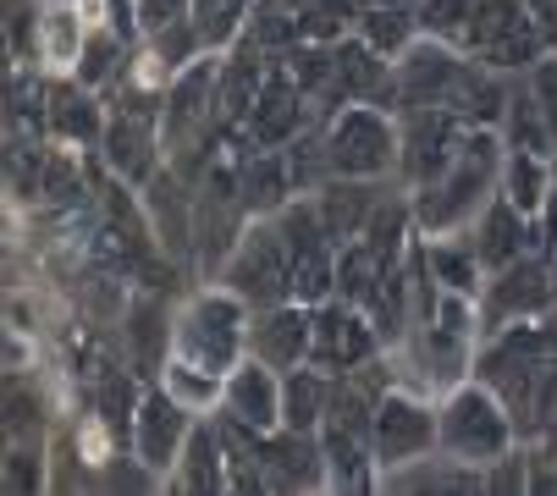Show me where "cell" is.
<instances>
[{
	"instance_id": "obj_17",
	"label": "cell",
	"mask_w": 557,
	"mask_h": 496,
	"mask_svg": "<svg viewBox=\"0 0 557 496\" xmlns=\"http://www.w3.org/2000/svg\"><path fill=\"white\" fill-rule=\"evenodd\" d=\"M469 237H474V248H481V260H486V276H492V271H503V265H513V260H524V255H535V248H541L535 215H524L508 194H497L481 215L469 221Z\"/></svg>"
},
{
	"instance_id": "obj_18",
	"label": "cell",
	"mask_w": 557,
	"mask_h": 496,
	"mask_svg": "<svg viewBox=\"0 0 557 496\" xmlns=\"http://www.w3.org/2000/svg\"><path fill=\"white\" fill-rule=\"evenodd\" d=\"M249 127H255V144L260 149H287L304 127H309V95L298 89L293 72H271L265 89L249 111Z\"/></svg>"
},
{
	"instance_id": "obj_10",
	"label": "cell",
	"mask_w": 557,
	"mask_h": 496,
	"mask_svg": "<svg viewBox=\"0 0 557 496\" xmlns=\"http://www.w3.org/2000/svg\"><path fill=\"white\" fill-rule=\"evenodd\" d=\"M469 66V50L420 34L404 55L392 61L397 72V111H420V106H453V89Z\"/></svg>"
},
{
	"instance_id": "obj_4",
	"label": "cell",
	"mask_w": 557,
	"mask_h": 496,
	"mask_svg": "<svg viewBox=\"0 0 557 496\" xmlns=\"http://www.w3.org/2000/svg\"><path fill=\"white\" fill-rule=\"evenodd\" d=\"M221 287L237 293L249 309L287 303V293H293V248H287V232H282L276 215H255V226L237 237L232 260L221 265Z\"/></svg>"
},
{
	"instance_id": "obj_2",
	"label": "cell",
	"mask_w": 557,
	"mask_h": 496,
	"mask_svg": "<svg viewBox=\"0 0 557 496\" xmlns=\"http://www.w3.org/2000/svg\"><path fill=\"white\" fill-rule=\"evenodd\" d=\"M519 447V420L513 408L486 386V381H458L447 397H442V452L469 463V469H492L503 452Z\"/></svg>"
},
{
	"instance_id": "obj_11",
	"label": "cell",
	"mask_w": 557,
	"mask_h": 496,
	"mask_svg": "<svg viewBox=\"0 0 557 496\" xmlns=\"http://www.w3.org/2000/svg\"><path fill=\"white\" fill-rule=\"evenodd\" d=\"M210 111H221V61L199 55L194 66H183L172 77V89L161 100V144L188 149L199 138V127L210 122Z\"/></svg>"
},
{
	"instance_id": "obj_32",
	"label": "cell",
	"mask_w": 557,
	"mask_h": 496,
	"mask_svg": "<svg viewBox=\"0 0 557 496\" xmlns=\"http://www.w3.org/2000/svg\"><path fill=\"white\" fill-rule=\"evenodd\" d=\"M524 83H530V95H535V106H541V116H546V133H552V144H557V50H546V55L524 72Z\"/></svg>"
},
{
	"instance_id": "obj_12",
	"label": "cell",
	"mask_w": 557,
	"mask_h": 496,
	"mask_svg": "<svg viewBox=\"0 0 557 496\" xmlns=\"http://www.w3.org/2000/svg\"><path fill=\"white\" fill-rule=\"evenodd\" d=\"M133 420H138V425H133L138 463L154 469V474H172L177 458H183V447H188V431H194L199 413H194L183 397H172V392L161 386V392H144V402H138Z\"/></svg>"
},
{
	"instance_id": "obj_24",
	"label": "cell",
	"mask_w": 557,
	"mask_h": 496,
	"mask_svg": "<svg viewBox=\"0 0 557 496\" xmlns=\"http://www.w3.org/2000/svg\"><path fill=\"white\" fill-rule=\"evenodd\" d=\"M260 61H265V50L255 39H237L232 45V55L221 61V116H249L255 111L265 77H271Z\"/></svg>"
},
{
	"instance_id": "obj_26",
	"label": "cell",
	"mask_w": 557,
	"mask_h": 496,
	"mask_svg": "<svg viewBox=\"0 0 557 496\" xmlns=\"http://www.w3.org/2000/svg\"><path fill=\"white\" fill-rule=\"evenodd\" d=\"M552 177H557L552 154L508 149V160H503V194H508L524 215H541V204H546V194H552Z\"/></svg>"
},
{
	"instance_id": "obj_28",
	"label": "cell",
	"mask_w": 557,
	"mask_h": 496,
	"mask_svg": "<svg viewBox=\"0 0 557 496\" xmlns=\"http://www.w3.org/2000/svg\"><path fill=\"white\" fill-rule=\"evenodd\" d=\"M188 17H194L205 50H226L244 39V23L255 17V0H194Z\"/></svg>"
},
{
	"instance_id": "obj_3",
	"label": "cell",
	"mask_w": 557,
	"mask_h": 496,
	"mask_svg": "<svg viewBox=\"0 0 557 496\" xmlns=\"http://www.w3.org/2000/svg\"><path fill=\"white\" fill-rule=\"evenodd\" d=\"M249 314L255 309L237 293H226V287L221 293H199L183 309V320H177V359L205 370V375H215V381H226L249 354Z\"/></svg>"
},
{
	"instance_id": "obj_31",
	"label": "cell",
	"mask_w": 557,
	"mask_h": 496,
	"mask_svg": "<svg viewBox=\"0 0 557 496\" xmlns=\"http://www.w3.org/2000/svg\"><path fill=\"white\" fill-rule=\"evenodd\" d=\"M116 66H122V39L111 28L84 34V50H77V83H84V89H100V83L116 77Z\"/></svg>"
},
{
	"instance_id": "obj_16",
	"label": "cell",
	"mask_w": 557,
	"mask_h": 496,
	"mask_svg": "<svg viewBox=\"0 0 557 496\" xmlns=\"http://www.w3.org/2000/svg\"><path fill=\"white\" fill-rule=\"evenodd\" d=\"M265 463V491H314L326 485V442L321 431H271L260 442Z\"/></svg>"
},
{
	"instance_id": "obj_20",
	"label": "cell",
	"mask_w": 557,
	"mask_h": 496,
	"mask_svg": "<svg viewBox=\"0 0 557 496\" xmlns=\"http://www.w3.org/2000/svg\"><path fill=\"white\" fill-rule=\"evenodd\" d=\"M237 194H244V204H249L255 215H276V210L287 204V194H298L287 154H282V149L249 154L244 165H237Z\"/></svg>"
},
{
	"instance_id": "obj_27",
	"label": "cell",
	"mask_w": 557,
	"mask_h": 496,
	"mask_svg": "<svg viewBox=\"0 0 557 496\" xmlns=\"http://www.w3.org/2000/svg\"><path fill=\"white\" fill-rule=\"evenodd\" d=\"M503 144L508 149H535V154H557V144H552V133H546V116H541V106H535V95H530V83H524V72L513 77V95H508V111H503Z\"/></svg>"
},
{
	"instance_id": "obj_34",
	"label": "cell",
	"mask_w": 557,
	"mask_h": 496,
	"mask_svg": "<svg viewBox=\"0 0 557 496\" xmlns=\"http://www.w3.org/2000/svg\"><path fill=\"white\" fill-rule=\"evenodd\" d=\"M486 491H530V458L513 447V452H503L492 469H486Z\"/></svg>"
},
{
	"instance_id": "obj_36",
	"label": "cell",
	"mask_w": 557,
	"mask_h": 496,
	"mask_svg": "<svg viewBox=\"0 0 557 496\" xmlns=\"http://www.w3.org/2000/svg\"><path fill=\"white\" fill-rule=\"evenodd\" d=\"M404 7H414V0H404Z\"/></svg>"
},
{
	"instance_id": "obj_14",
	"label": "cell",
	"mask_w": 557,
	"mask_h": 496,
	"mask_svg": "<svg viewBox=\"0 0 557 496\" xmlns=\"http://www.w3.org/2000/svg\"><path fill=\"white\" fill-rule=\"evenodd\" d=\"M314 348V303H271L249 314V354L271 370H298Z\"/></svg>"
},
{
	"instance_id": "obj_25",
	"label": "cell",
	"mask_w": 557,
	"mask_h": 496,
	"mask_svg": "<svg viewBox=\"0 0 557 496\" xmlns=\"http://www.w3.org/2000/svg\"><path fill=\"white\" fill-rule=\"evenodd\" d=\"M149 127H154V116H127V111L106 127V154H111V165L127 183H149L154 177V149L161 144H154Z\"/></svg>"
},
{
	"instance_id": "obj_35",
	"label": "cell",
	"mask_w": 557,
	"mask_h": 496,
	"mask_svg": "<svg viewBox=\"0 0 557 496\" xmlns=\"http://www.w3.org/2000/svg\"><path fill=\"white\" fill-rule=\"evenodd\" d=\"M12 463H17V469H7V485H17V491H34V485H39V480L28 474V463H34V458H28V452H17Z\"/></svg>"
},
{
	"instance_id": "obj_19",
	"label": "cell",
	"mask_w": 557,
	"mask_h": 496,
	"mask_svg": "<svg viewBox=\"0 0 557 496\" xmlns=\"http://www.w3.org/2000/svg\"><path fill=\"white\" fill-rule=\"evenodd\" d=\"M425 271L442 293H481L486 287V260H481V248H474L469 226L463 232H442L425 243Z\"/></svg>"
},
{
	"instance_id": "obj_8",
	"label": "cell",
	"mask_w": 557,
	"mask_h": 496,
	"mask_svg": "<svg viewBox=\"0 0 557 496\" xmlns=\"http://www.w3.org/2000/svg\"><path fill=\"white\" fill-rule=\"evenodd\" d=\"M557 298V276H552V260L546 255H524L503 271L486 276L481 287V331L497 337V331L519 325V320H541Z\"/></svg>"
},
{
	"instance_id": "obj_21",
	"label": "cell",
	"mask_w": 557,
	"mask_h": 496,
	"mask_svg": "<svg viewBox=\"0 0 557 496\" xmlns=\"http://www.w3.org/2000/svg\"><path fill=\"white\" fill-rule=\"evenodd\" d=\"M332 413V375L321 364H298L282 375V425L287 431H321Z\"/></svg>"
},
{
	"instance_id": "obj_22",
	"label": "cell",
	"mask_w": 557,
	"mask_h": 496,
	"mask_svg": "<svg viewBox=\"0 0 557 496\" xmlns=\"http://www.w3.org/2000/svg\"><path fill=\"white\" fill-rule=\"evenodd\" d=\"M172 485H177V491H199V496L232 485L226 442H221L210 425H194V431H188V447H183V458H177V469H172Z\"/></svg>"
},
{
	"instance_id": "obj_15",
	"label": "cell",
	"mask_w": 557,
	"mask_h": 496,
	"mask_svg": "<svg viewBox=\"0 0 557 496\" xmlns=\"http://www.w3.org/2000/svg\"><path fill=\"white\" fill-rule=\"evenodd\" d=\"M221 413L232 425L255 431V436L282 431V370H271V364H260L249 354L244 364L226 375V386H221Z\"/></svg>"
},
{
	"instance_id": "obj_7",
	"label": "cell",
	"mask_w": 557,
	"mask_h": 496,
	"mask_svg": "<svg viewBox=\"0 0 557 496\" xmlns=\"http://www.w3.org/2000/svg\"><path fill=\"white\" fill-rule=\"evenodd\" d=\"M442 447V408H431L420 392H386L375 408V425H370V452L375 469H404L425 452Z\"/></svg>"
},
{
	"instance_id": "obj_30",
	"label": "cell",
	"mask_w": 557,
	"mask_h": 496,
	"mask_svg": "<svg viewBox=\"0 0 557 496\" xmlns=\"http://www.w3.org/2000/svg\"><path fill=\"white\" fill-rule=\"evenodd\" d=\"M474 7H481V0H414V17H420V34L447 39V45L463 50V34L474 23Z\"/></svg>"
},
{
	"instance_id": "obj_23",
	"label": "cell",
	"mask_w": 557,
	"mask_h": 496,
	"mask_svg": "<svg viewBox=\"0 0 557 496\" xmlns=\"http://www.w3.org/2000/svg\"><path fill=\"white\" fill-rule=\"evenodd\" d=\"M381 485H386V491H453V485H458V491H481L486 474L469 469V463H458V458H447V452L436 447V452H425V458H414V463H404V469H386Z\"/></svg>"
},
{
	"instance_id": "obj_5",
	"label": "cell",
	"mask_w": 557,
	"mask_h": 496,
	"mask_svg": "<svg viewBox=\"0 0 557 496\" xmlns=\"http://www.w3.org/2000/svg\"><path fill=\"white\" fill-rule=\"evenodd\" d=\"M326 149H332V177H359V183H386L397 172V122L381 106H348L326 122Z\"/></svg>"
},
{
	"instance_id": "obj_29",
	"label": "cell",
	"mask_w": 557,
	"mask_h": 496,
	"mask_svg": "<svg viewBox=\"0 0 557 496\" xmlns=\"http://www.w3.org/2000/svg\"><path fill=\"white\" fill-rule=\"evenodd\" d=\"M50 127L66 133V138H95L100 133V111H95L84 83H61V89L50 95Z\"/></svg>"
},
{
	"instance_id": "obj_6",
	"label": "cell",
	"mask_w": 557,
	"mask_h": 496,
	"mask_svg": "<svg viewBox=\"0 0 557 496\" xmlns=\"http://www.w3.org/2000/svg\"><path fill=\"white\" fill-rule=\"evenodd\" d=\"M463 50H469L474 61H486V66L519 77V72H530L552 45H546V34H541V23L530 17L524 0H481V7H474L469 34H463Z\"/></svg>"
},
{
	"instance_id": "obj_13",
	"label": "cell",
	"mask_w": 557,
	"mask_h": 496,
	"mask_svg": "<svg viewBox=\"0 0 557 496\" xmlns=\"http://www.w3.org/2000/svg\"><path fill=\"white\" fill-rule=\"evenodd\" d=\"M370 354H375V325L359 303H348V298L314 303V348H309V359L326 375H343V370L364 364Z\"/></svg>"
},
{
	"instance_id": "obj_9",
	"label": "cell",
	"mask_w": 557,
	"mask_h": 496,
	"mask_svg": "<svg viewBox=\"0 0 557 496\" xmlns=\"http://www.w3.org/2000/svg\"><path fill=\"white\" fill-rule=\"evenodd\" d=\"M469 122L447 106H420V111H404V122H397V138H404V154H397V177H404L409 188H425L447 172L453 149L463 144Z\"/></svg>"
},
{
	"instance_id": "obj_1",
	"label": "cell",
	"mask_w": 557,
	"mask_h": 496,
	"mask_svg": "<svg viewBox=\"0 0 557 496\" xmlns=\"http://www.w3.org/2000/svg\"><path fill=\"white\" fill-rule=\"evenodd\" d=\"M503 160H508V144H503L497 127H469L463 144L447 160V172L436 183L414 188V226L425 237L463 232L474 215L503 194Z\"/></svg>"
},
{
	"instance_id": "obj_33",
	"label": "cell",
	"mask_w": 557,
	"mask_h": 496,
	"mask_svg": "<svg viewBox=\"0 0 557 496\" xmlns=\"http://www.w3.org/2000/svg\"><path fill=\"white\" fill-rule=\"evenodd\" d=\"M194 12V0H133V23L138 34H161L172 23H183Z\"/></svg>"
}]
</instances>
